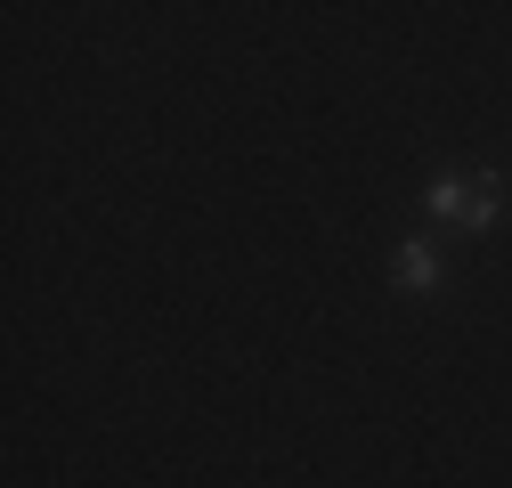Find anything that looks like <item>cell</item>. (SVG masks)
<instances>
[{
	"label": "cell",
	"mask_w": 512,
	"mask_h": 488,
	"mask_svg": "<svg viewBox=\"0 0 512 488\" xmlns=\"http://www.w3.org/2000/svg\"><path fill=\"white\" fill-rule=\"evenodd\" d=\"M391 285H399L407 301L447 293V253H439V236H399V253H391Z\"/></svg>",
	"instance_id": "cell-2"
},
{
	"label": "cell",
	"mask_w": 512,
	"mask_h": 488,
	"mask_svg": "<svg viewBox=\"0 0 512 488\" xmlns=\"http://www.w3.org/2000/svg\"><path fill=\"white\" fill-rule=\"evenodd\" d=\"M504 196L512 188L496 171H439V179H423V220L447 236H488L504 220Z\"/></svg>",
	"instance_id": "cell-1"
}]
</instances>
